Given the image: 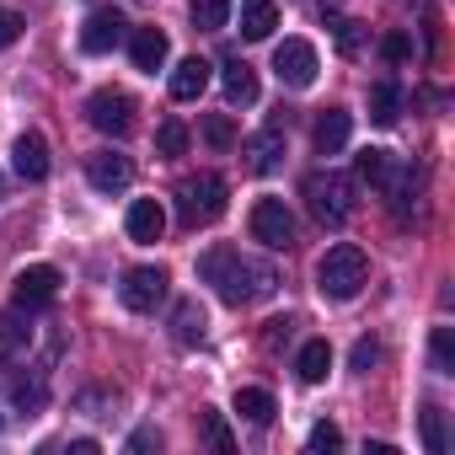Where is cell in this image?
Wrapping results in <instances>:
<instances>
[{"label":"cell","mask_w":455,"mask_h":455,"mask_svg":"<svg viewBox=\"0 0 455 455\" xmlns=\"http://www.w3.org/2000/svg\"><path fill=\"white\" fill-rule=\"evenodd\" d=\"M198 279L214 284V295H220L225 306H252V300L274 295V284H279V274H274L268 263H252V258H242L236 247H209V252L198 258Z\"/></svg>","instance_id":"obj_1"},{"label":"cell","mask_w":455,"mask_h":455,"mask_svg":"<svg viewBox=\"0 0 455 455\" xmlns=\"http://www.w3.org/2000/svg\"><path fill=\"white\" fill-rule=\"evenodd\" d=\"M364 284H370V258H364L354 242L327 247V258L316 263V290H322L327 300H354Z\"/></svg>","instance_id":"obj_2"},{"label":"cell","mask_w":455,"mask_h":455,"mask_svg":"<svg viewBox=\"0 0 455 455\" xmlns=\"http://www.w3.org/2000/svg\"><path fill=\"white\" fill-rule=\"evenodd\" d=\"M225 177L220 172H198V177H182L177 182V220L188 225V231H198V225H214L225 214Z\"/></svg>","instance_id":"obj_3"},{"label":"cell","mask_w":455,"mask_h":455,"mask_svg":"<svg viewBox=\"0 0 455 455\" xmlns=\"http://www.w3.org/2000/svg\"><path fill=\"white\" fill-rule=\"evenodd\" d=\"M306 204H311V214L322 220V225H343L348 214H354V177H343V172H311L306 177Z\"/></svg>","instance_id":"obj_4"},{"label":"cell","mask_w":455,"mask_h":455,"mask_svg":"<svg viewBox=\"0 0 455 455\" xmlns=\"http://www.w3.org/2000/svg\"><path fill=\"white\" fill-rule=\"evenodd\" d=\"M86 118H92V129H102V134L124 140V134L134 129V97H129V92H118V86H102V92H92V97H86Z\"/></svg>","instance_id":"obj_5"},{"label":"cell","mask_w":455,"mask_h":455,"mask_svg":"<svg viewBox=\"0 0 455 455\" xmlns=\"http://www.w3.org/2000/svg\"><path fill=\"white\" fill-rule=\"evenodd\" d=\"M247 231H252V242H263V247H290L295 242V214L284 209V198H258L252 204V214H247Z\"/></svg>","instance_id":"obj_6"},{"label":"cell","mask_w":455,"mask_h":455,"mask_svg":"<svg viewBox=\"0 0 455 455\" xmlns=\"http://www.w3.org/2000/svg\"><path fill=\"white\" fill-rule=\"evenodd\" d=\"M166 268H156V263H145V268H129L124 274V284H118V295H124V306L134 311V316H150L161 300H166Z\"/></svg>","instance_id":"obj_7"},{"label":"cell","mask_w":455,"mask_h":455,"mask_svg":"<svg viewBox=\"0 0 455 455\" xmlns=\"http://www.w3.org/2000/svg\"><path fill=\"white\" fill-rule=\"evenodd\" d=\"M316 49L306 44V38H284L279 49H274V76L284 81V86H295V92H306L311 81H316Z\"/></svg>","instance_id":"obj_8"},{"label":"cell","mask_w":455,"mask_h":455,"mask_svg":"<svg viewBox=\"0 0 455 455\" xmlns=\"http://www.w3.org/2000/svg\"><path fill=\"white\" fill-rule=\"evenodd\" d=\"M86 182L97 193H124L134 182V161L118 156V150H97V156H86Z\"/></svg>","instance_id":"obj_9"},{"label":"cell","mask_w":455,"mask_h":455,"mask_svg":"<svg viewBox=\"0 0 455 455\" xmlns=\"http://www.w3.org/2000/svg\"><path fill=\"white\" fill-rule=\"evenodd\" d=\"M60 268L54 263H33V268H22L17 274V306L22 311H38V306H49L54 295H60Z\"/></svg>","instance_id":"obj_10"},{"label":"cell","mask_w":455,"mask_h":455,"mask_svg":"<svg viewBox=\"0 0 455 455\" xmlns=\"http://www.w3.org/2000/svg\"><path fill=\"white\" fill-rule=\"evenodd\" d=\"M279 156H284V118H268V124L247 140V172L268 177V172L279 166Z\"/></svg>","instance_id":"obj_11"},{"label":"cell","mask_w":455,"mask_h":455,"mask_svg":"<svg viewBox=\"0 0 455 455\" xmlns=\"http://www.w3.org/2000/svg\"><path fill=\"white\" fill-rule=\"evenodd\" d=\"M124 231H129V242H140V247L161 242V231H166V209H161V198H134V204H129V220H124Z\"/></svg>","instance_id":"obj_12"},{"label":"cell","mask_w":455,"mask_h":455,"mask_svg":"<svg viewBox=\"0 0 455 455\" xmlns=\"http://www.w3.org/2000/svg\"><path fill=\"white\" fill-rule=\"evenodd\" d=\"M124 28H129V22H124L118 12H92L86 28H81V49H86V54H113V49L124 44Z\"/></svg>","instance_id":"obj_13"},{"label":"cell","mask_w":455,"mask_h":455,"mask_svg":"<svg viewBox=\"0 0 455 455\" xmlns=\"http://www.w3.org/2000/svg\"><path fill=\"white\" fill-rule=\"evenodd\" d=\"M166 54H172V44H166L161 28H134V38H129V60H134V70L156 76V70L166 65Z\"/></svg>","instance_id":"obj_14"},{"label":"cell","mask_w":455,"mask_h":455,"mask_svg":"<svg viewBox=\"0 0 455 455\" xmlns=\"http://www.w3.org/2000/svg\"><path fill=\"white\" fill-rule=\"evenodd\" d=\"M12 166H17L22 182H44L49 177V140L44 134H22L12 145Z\"/></svg>","instance_id":"obj_15"},{"label":"cell","mask_w":455,"mask_h":455,"mask_svg":"<svg viewBox=\"0 0 455 455\" xmlns=\"http://www.w3.org/2000/svg\"><path fill=\"white\" fill-rule=\"evenodd\" d=\"M220 86H225V102L231 108H252L258 102V76L247 60H225L220 65Z\"/></svg>","instance_id":"obj_16"},{"label":"cell","mask_w":455,"mask_h":455,"mask_svg":"<svg viewBox=\"0 0 455 455\" xmlns=\"http://www.w3.org/2000/svg\"><path fill=\"white\" fill-rule=\"evenodd\" d=\"M348 134H354V118H348L343 108H327V113L316 118V129H311V145H316V156H338V150L348 145Z\"/></svg>","instance_id":"obj_17"},{"label":"cell","mask_w":455,"mask_h":455,"mask_svg":"<svg viewBox=\"0 0 455 455\" xmlns=\"http://www.w3.org/2000/svg\"><path fill=\"white\" fill-rule=\"evenodd\" d=\"M172 338H177V343H188V348L209 338V316H204V306H198V300H177V306H172Z\"/></svg>","instance_id":"obj_18"},{"label":"cell","mask_w":455,"mask_h":455,"mask_svg":"<svg viewBox=\"0 0 455 455\" xmlns=\"http://www.w3.org/2000/svg\"><path fill=\"white\" fill-rule=\"evenodd\" d=\"M204 86H209V60H182L177 70H172V97L177 102H198L204 97Z\"/></svg>","instance_id":"obj_19"},{"label":"cell","mask_w":455,"mask_h":455,"mask_svg":"<svg viewBox=\"0 0 455 455\" xmlns=\"http://www.w3.org/2000/svg\"><path fill=\"white\" fill-rule=\"evenodd\" d=\"M274 28H279V6H274V0H242V38L263 44V38H274Z\"/></svg>","instance_id":"obj_20"},{"label":"cell","mask_w":455,"mask_h":455,"mask_svg":"<svg viewBox=\"0 0 455 455\" xmlns=\"http://www.w3.org/2000/svg\"><path fill=\"white\" fill-rule=\"evenodd\" d=\"M236 412H242L247 423L268 428V423H274V412H279V402H274L263 386H242V391H236Z\"/></svg>","instance_id":"obj_21"},{"label":"cell","mask_w":455,"mask_h":455,"mask_svg":"<svg viewBox=\"0 0 455 455\" xmlns=\"http://www.w3.org/2000/svg\"><path fill=\"white\" fill-rule=\"evenodd\" d=\"M295 370H300V380H306V386H316V380H327V370H332V348H327V338H311V343L300 348V359H295Z\"/></svg>","instance_id":"obj_22"},{"label":"cell","mask_w":455,"mask_h":455,"mask_svg":"<svg viewBox=\"0 0 455 455\" xmlns=\"http://www.w3.org/2000/svg\"><path fill=\"white\" fill-rule=\"evenodd\" d=\"M188 17H193L198 33H220L231 22V0H188Z\"/></svg>","instance_id":"obj_23"},{"label":"cell","mask_w":455,"mask_h":455,"mask_svg":"<svg viewBox=\"0 0 455 455\" xmlns=\"http://www.w3.org/2000/svg\"><path fill=\"white\" fill-rule=\"evenodd\" d=\"M396 113H402V86L396 81H375L370 86V118L375 124H396Z\"/></svg>","instance_id":"obj_24"},{"label":"cell","mask_w":455,"mask_h":455,"mask_svg":"<svg viewBox=\"0 0 455 455\" xmlns=\"http://www.w3.org/2000/svg\"><path fill=\"white\" fill-rule=\"evenodd\" d=\"M354 172H359V182H370V188H386V177H391L396 166H391V150H359Z\"/></svg>","instance_id":"obj_25"},{"label":"cell","mask_w":455,"mask_h":455,"mask_svg":"<svg viewBox=\"0 0 455 455\" xmlns=\"http://www.w3.org/2000/svg\"><path fill=\"white\" fill-rule=\"evenodd\" d=\"M44 402H49L44 375H33V380H17V386H12V407H17V412H28V418H33V412H44Z\"/></svg>","instance_id":"obj_26"},{"label":"cell","mask_w":455,"mask_h":455,"mask_svg":"<svg viewBox=\"0 0 455 455\" xmlns=\"http://www.w3.org/2000/svg\"><path fill=\"white\" fill-rule=\"evenodd\" d=\"M33 338V327H22V316H6V322H0V364H6V359H17V348Z\"/></svg>","instance_id":"obj_27"},{"label":"cell","mask_w":455,"mask_h":455,"mask_svg":"<svg viewBox=\"0 0 455 455\" xmlns=\"http://www.w3.org/2000/svg\"><path fill=\"white\" fill-rule=\"evenodd\" d=\"M204 140H209L214 150H231V145H236V124L225 118V113H209V118H204Z\"/></svg>","instance_id":"obj_28"},{"label":"cell","mask_w":455,"mask_h":455,"mask_svg":"<svg viewBox=\"0 0 455 455\" xmlns=\"http://www.w3.org/2000/svg\"><path fill=\"white\" fill-rule=\"evenodd\" d=\"M428 348H434V370L439 375H455V332L450 327H434V343Z\"/></svg>","instance_id":"obj_29"},{"label":"cell","mask_w":455,"mask_h":455,"mask_svg":"<svg viewBox=\"0 0 455 455\" xmlns=\"http://www.w3.org/2000/svg\"><path fill=\"white\" fill-rule=\"evenodd\" d=\"M156 150H161V156H182V150H188V129H182L177 118H166V124L156 129Z\"/></svg>","instance_id":"obj_30"},{"label":"cell","mask_w":455,"mask_h":455,"mask_svg":"<svg viewBox=\"0 0 455 455\" xmlns=\"http://www.w3.org/2000/svg\"><path fill=\"white\" fill-rule=\"evenodd\" d=\"M204 439H209L220 455H231V450H236V439H231V428H225V418H220V412H204Z\"/></svg>","instance_id":"obj_31"},{"label":"cell","mask_w":455,"mask_h":455,"mask_svg":"<svg viewBox=\"0 0 455 455\" xmlns=\"http://www.w3.org/2000/svg\"><path fill=\"white\" fill-rule=\"evenodd\" d=\"M423 444H428V455H444V418H439V407L423 412Z\"/></svg>","instance_id":"obj_32"},{"label":"cell","mask_w":455,"mask_h":455,"mask_svg":"<svg viewBox=\"0 0 455 455\" xmlns=\"http://www.w3.org/2000/svg\"><path fill=\"white\" fill-rule=\"evenodd\" d=\"M348 364H354L359 375H370V370L380 364V343H370V338H359V343H354V354H348Z\"/></svg>","instance_id":"obj_33"},{"label":"cell","mask_w":455,"mask_h":455,"mask_svg":"<svg viewBox=\"0 0 455 455\" xmlns=\"http://www.w3.org/2000/svg\"><path fill=\"white\" fill-rule=\"evenodd\" d=\"M22 28H28V22H22V12H12V6H0V49H12V44L22 38Z\"/></svg>","instance_id":"obj_34"},{"label":"cell","mask_w":455,"mask_h":455,"mask_svg":"<svg viewBox=\"0 0 455 455\" xmlns=\"http://www.w3.org/2000/svg\"><path fill=\"white\" fill-rule=\"evenodd\" d=\"M113 402H118V391H81L76 396V407L92 412V418H102V407H113Z\"/></svg>","instance_id":"obj_35"},{"label":"cell","mask_w":455,"mask_h":455,"mask_svg":"<svg viewBox=\"0 0 455 455\" xmlns=\"http://www.w3.org/2000/svg\"><path fill=\"white\" fill-rule=\"evenodd\" d=\"M306 444H311V450H338V444H343V434H338V423H316Z\"/></svg>","instance_id":"obj_36"},{"label":"cell","mask_w":455,"mask_h":455,"mask_svg":"<svg viewBox=\"0 0 455 455\" xmlns=\"http://www.w3.org/2000/svg\"><path fill=\"white\" fill-rule=\"evenodd\" d=\"M380 54H386L391 65H396V60H407V54H412V44H407V33H391V38L380 44Z\"/></svg>","instance_id":"obj_37"},{"label":"cell","mask_w":455,"mask_h":455,"mask_svg":"<svg viewBox=\"0 0 455 455\" xmlns=\"http://www.w3.org/2000/svg\"><path fill=\"white\" fill-rule=\"evenodd\" d=\"M332 33H338V44H343V49H348V54H354V49H359V22H338V28H332Z\"/></svg>","instance_id":"obj_38"},{"label":"cell","mask_w":455,"mask_h":455,"mask_svg":"<svg viewBox=\"0 0 455 455\" xmlns=\"http://www.w3.org/2000/svg\"><path fill=\"white\" fill-rule=\"evenodd\" d=\"M290 327H295L290 316H284V322H268V348H279V343H290Z\"/></svg>","instance_id":"obj_39"},{"label":"cell","mask_w":455,"mask_h":455,"mask_svg":"<svg viewBox=\"0 0 455 455\" xmlns=\"http://www.w3.org/2000/svg\"><path fill=\"white\" fill-rule=\"evenodd\" d=\"M150 444H156V450H161V434H156V428H140V434H134V439H129V450H150Z\"/></svg>","instance_id":"obj_40"},{"label":"cell","mask_w":455,"mask_h":455,"mask_svg":"<svg viewBox=\"0 0 455 455\" xmlns=\"http://www.w3.org/2000/svg\"><path fill=\"white\" fill-rule=\"evenodd\" d=\"M0 198H6V172H0Z\"/></svg>","instance_id":"obj_41"}]
</instances>
